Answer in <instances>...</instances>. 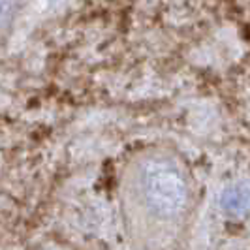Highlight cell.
<instances>
[{
	"mask_svg": "<svg viewBox=\"0 0 250 250\" xmlns=\"http://www.w3.org/2000/svg\"><path fill=\"white\" fill-rule=\"evenodd\" d=\"M138 194L152 216L158 220H175L187 209L190 187L175 162L150 158L139 167Z\"/></svg>",
	"mask_w": 250,
	"mask_h": 250,
	"instance_id": "obj_1",
	"label": "cell"
},
{
	"mask_svg": "<svg viewBox=\"0 0 250 250\" xmlns=\"http://www.w3.org/2000/svg\"><path fill=\"white\" fill-rule=\"evenodd\" d=\"M17 8L19 0H0V34L12 25Z\"/></svg>",
	"mask_w": 250,
	"mask_h": 250,
	"instance_id": "obj_2",
	"label": "cell"
}]
</instances>
